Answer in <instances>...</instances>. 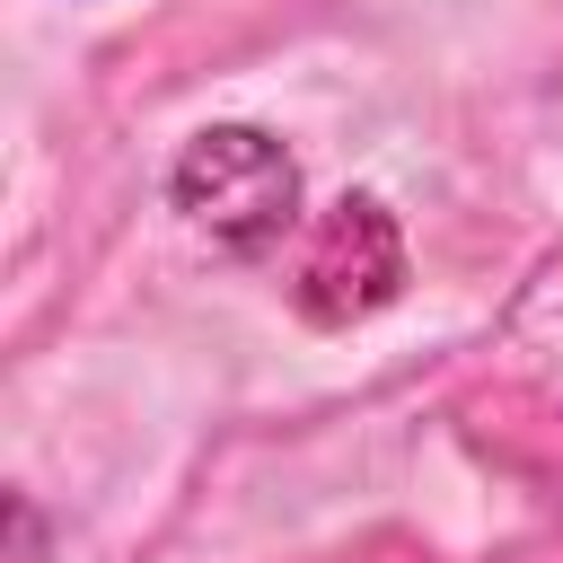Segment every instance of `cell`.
Wrapping results in <instances>:
<instances>
[{"instance_id": "cell-2", "label": "cell", "mask_w": 563, "mask_h": 563, "mask_svg": "<svg viewBox=\"0 0 563 563\" xmlns=\"http://www.w3.org/2000/svg\"><path fill=\"white\" fill-rule=\"evenodd\" d=\"M299 317L317 325H352L369 308H387L405 290V238H396V211L378 194H343L317 211L308 229V255H299Z\"/></svg>"}, {"instance_id": "cell-1", "label": "cell", "mask_w": 563, "mask_h": 563, "mask_svg": "<svg viewBox=\"0 0 563 563\" xmlns=\"http://www.w3.org/2000/svg\"><path fill=\"white\" fill-rule=\"evenodd\" d=\"M167 194L229 255H273L299 229V158L264 123H211V132H194L185 158H176V176H167Z\"/></svg>"}]
</instances>
